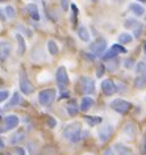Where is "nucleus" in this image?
I'll list each match as a JSON object with an SVG mask.
<instances>
[{"mask_svg":"<svg viewBox=\"0 0 146 155\" xmlns=\"http://www.w3.org/2000/svg\"><path fill=\"white\" fill-rule=\"evenodd\" d=\"M87 135L88 133L87 131H83L80 122H71L63 130V137L71 143H78L84 137H87Z\"/></svg>","mask_w":146,"mask_h":155,"instance_id":"1","label":"nucleus"},{"mask_svg":"<svg viewBox=\"0 0 146 155\" xmlns=\"http://www.w3.org/2000/svg\"><path fill=\"white\" fill-rule=\"evenodd\" d=\"M55 80H57V84H58V87H59L61 91L66 90V87L68 86L70 80H68V74H67V70H66L65 66H59V67L57 68Z\"/></svg>","mask_w":146,"mask_h":155,"instance_id":"2","label":"nucleus"},{"mask_svg":"<svg viewBox=\"0 0 146 155\" xmlns=\"http://www.w3.org/2000/svg\"><path fill=\"white\" fill-rule=\"evenodd\" d=\"M18 124H20V120L16 114H8L5 116L4 120H3L2 125H0V133H7V131L15 129Z\"/></svg>","mask_w":146,"mask_h":155,"instance_id":"3","label":"nucleus"},{"mask_svg":"<svg viewBox=\"0 0 146 155\" xmlns=\"http://www.w3.org/2000/svg\"><path fill=\"white\" fill-rule=\"evenodd\" d=\"M109 105L114 112H117V113H120V114H126L132 109V104L124 99H114L113 101H111Z\"/></svg>","mask_w":146,"mask_h":155,"instance_id":"4","label":"nucleus"},{"mask_svg":"<svg viewBox=\"0 0 146 155\" xmlns=\"http://www.w3.org/2000/svg\"><path fill=\"white\" fill-rule=\"evenodd\" d=\"M55 97H57V92H55V90H53V88H50V90H44L38 94V101L44 107L51 105L53 101L55 100Z\"/></svg>","mask_w":146,"mask_h":155,"instance_id":"5","label":"nucleus"},{"mask_svg":"<svg viewBox=\"0 0 146 155\" xmlns=\"http://www.w3.org/2000/svg\"><path fill=\"white\" fill-rule=\"evenodd\" d=\"M18 86H20V91L24 95H30L34 92V87L33 84L30 83V80L28 79L25 71H20V76H18Z\"/></svg>","mask_w":146,"mask_h":155,"instance_id":"6","label":"nucleus"},{"mask_svg":"<svg viewBox=\"0 0 146 155\" xmlns=\"http://www.w3.org/2000/svg\"><path fill=\"white\" fill-rule=\"evenodd\" d=\"M105 50H107V40L105 38L99 37V38H96L94 42H91V45H90V51L94 53L96 57H101L103 54L105 53Z\"/></svg>","mask_w":146,"mask_h":155,"instance_id":"7","label":"nucleus"},{"mask_svg":"<svg viewBox=\"0 0 146 155\" xmlns=\"http://www.w3.org/2000/svg\"><path fill=\"white\" fill-rule=\"evenodd\" d=\"M79 87H80V91L84 95H91L95 92V82H94V79H91L88 76L79 78Z\"/></svg>","mask_w":146,"mask_h":155,"instance_id":"8","label":"nucleus"},{"mask_svg":"<svg viewBox=\"0 0 146 155\" xmlns=\"http://www.w3.org/2000/svg\"><path fill=\"white\" fill-rule=\"evenodd\" d=\"M113 131H114L113 125H111V124H104V125L100 126V129L98 130L99 139H100L101 142H107V141H109V138L112 137Z\"/></svg>","mask_w":146,"mask_h":155,"instance_id":"9","label":"nucleus"},{"mask_svg":"<svg viewBox=\"0 0 146 155\" xmlns=\"http://www.w3.org/2000/svg\"><path fill=\"white\" fill-rule=\"evenodd\" d=\"M101 91L105 96H112L118 91L117 84L112 79H105L101 82Z\"/></svg>","mask_w":146,"mask_h":155,"instance_id":"10","label":"nucleus"},{"mask_svg":"<svg viewBox=\"0 0 146 155\" xmlns=\"http://www.w3.org/2000/svg\"><path fill=\"white\" fill-rule=\"evenodd\" d=\"M12 46L7 41H0V61H5L11 55Z\"/></svg>","mask_w":146,"mask_h":155,"instance_id":"11","label":"nucleus"},{"mask_svg":"<svg viewBox=\"0 0 146 155\" xmlns=\"http://www.w3.org/2000/svg\"><path fill=\"white\" fill-rule=\"evenodd\" d=\"M21 104H22V97H21V95L16 91V92H13L12 97L9 99V101H8V104H7V105L4 107V109H5V110H7V109H11L12 107H17V105H21Z\"/></svg>","mask_w":146,"mask_h":155,"instance_id":"12","label":"nucleus"},{"mask_svg":"<svg viewBox=\"0 0 146 155\" xmlns=\"http://www.w3.org/2000/svg\"><path fill=\"white\" fill-rule=\"evenodd\" d=\"M25 12L28 13L33 20H36V21L40 20V11H38L36 4H28L25 7Z\"/></svg>","mask_w":146,"mask_h":155,"instance_id":"13","label":"nucleus"},{"mask_svg":"<svg viewBox=\"0 0 146 155\" xmlns=\"http://www.w3.org/2000/svg\"><path fill=\"white\" fill-rule=\"evenodd\" d=\"M25 139V133L22 130H17L16 133H13L9 137V143L11 145H17V143L22 142Z\"/></svg>","mask_w":146,"mask_h":155,"instance_id":"14","label":"nucleus"},{"mask_svg":"<svg viewBox=\"0 0 146 155\" xmlns=\"http://www.w3.org/2000/svg\"><path fill=\"white\" fill-rule=\"evenodd\" d=\"M94 104H95V100L90 97V96H86V97H83L82 101H80V110L87 112L88 109H91V108L94 107Z\"/></svg>","mask_w":146,"mask_h":155,"instance_id":"15","label":"nucleus"},{"mask_svg":"<svg viewBox=\"0 0 146 155\" xmlns=\"http://www.w3.org/2000/svg\"><path fill=\"white\" fill-rule=\"evenodd\" d=\"M136 133H137V129H136V126H134V124H132V122L125 124V126H124V134L126 135V137L130 138V139H133L134 137H136Z\"/></svg>","mask_w":146,"mask_h":155,"instance_id":"16","label":"nucleus"},{"mask_svg":"<svg viewBox=\"0 0 146 155\" xmlns=\"http://www.w3.org/2000/svg\"><path fill=\"white\" fill-rule=\"evenodd\" d=\"M79 109H80V107H78V104H76L74 100L68 101V103H67V105H66V110H67L68 116H71V117H74V116L78 114Z\"/></svg>","mask_w":146,"mask_h":155,"instance_id":"17","label":"nucleus"},{"mask_svg":"<svg viewBox=\"0 0 146 155\" xmlns=\"http://www.w3.org/2000/svg\"><path fill=\"white\" fill-rule=\"evenodd\" d=\"M16 41H17V45H18V51H17V54H18V55H24L25 50H26V46H25V40H24V37L21 36V33H17L16 34Z\"/></svg>","mask_w":146,"mask_h":155,"instance_id":"18","label":"nucleus"},{"mask_svg":"<svg viewBox=\"0 0 146 155\" xmlns=\"http://www.w3.org/2000/svg\"><path fill=\"white\" fill-rule=\"evenodd\" d=\"M134 87L138 88V90H142V88L146 87V74H141V75L136 76L134 79Z\"/></svg>","mask_w":146,"mask_h":155,"instance_id":"19","label":"nucleus"},{"mask_svg":"<svg viewBox=\"0 0 146 155\" xmlns=\"http://www.w3.org/2000/svg\"><path fill=\"white\" fill-rule=\"evenodd\" d=\"M129 9L132 11L136 16H144V13H145V8L141 4H138V3H132V4L129 5Z\"/></svg>","mask_w":146,"mask_h":155,"instance_id":"20","label":"nucleus"},{"mask_svg":"<svg viewBox=\"0 0 146 155\" xmlns=\"http://www.w3.org/2000/svg\"><path fill=\"white\" fill-rule=\"evenodd\" d=\"M78 37L82 41H84V42L90 41V33H88V30H87L86 26L82 25V26H79V28H78Z\"/></svg>","mask_w":146,"mask_h":155,"instance_id":"21","label":"nucleus"},{"mask_svg":"<svg viewBox=\"0 0 146 155\" xmlns=\"http://www.w3.org/2000/svg\"><path fill=\"white\" fill-rule=\"evenodd\" d=\"M84 120H86V122L90 126H96V125H99V124L103 121V118L99 117V116H86Z\"/></svg>","mask_w":146,"mask_h":155,"instance_id":"22","label":"nucleus"},{"mask_svg":"<svg viewBox=\"0 0 146 155\" xmlns=\"http://www.w3.org/2000/svg\"><path fill=\"white\" fill-rule=\"evenodd\" d=\"M116 149H117L118 155H134L132 149H129V147H126L124 145H120V143L116 145Z\"/></svg>","mask_w":146,"mask_h":155,"instance_id":"23","label":"nucleus"},{"mask_svg":"<svg viewBox=\"0 0 146 155\" xmlns=\"http://www.w3.org/2000/svg\"><path fill=\"white\" fill-rule=\"evenodd\" d=\"M117 55H118V53H117L113 48H111L108 51H105V53L101 55V59H103V61H109V59H113V58H117Z\"/></svg>","mask_w":146,"mask_h":155,"instance_id":"24","label":"nucleus"},{"mask_svg":"<svg viewBox=\"0 0 146 155\" xmlns=\"http://www.w3.org/2000/svg\"><path fill=\"white\" fill-rule=\"evenodd\" d=\"M132 41H133V37H132V34H129V33H121L120 36H118V42L122 45L130 44Z\"/></svg>","mask_w":146,"mask_h":155,"instance_id":"25","label":"nucleus"},{"mask_svg":"<svg viewBox=\"0 0 146 155\" xmlns=\"http://www.w3.org/2000/svg\"><path fill=\"white\" fill-rule=\"evenodd\" d=\"M48 50H49L50 55H57V54H58V46H57L55 41H53V40L48 41Z\"/></svg>","mask_w":146,"mask_h":155,"instance_id":"26","label":"nucleus"},{"mask_svg":"<svg viewBox=\"0 0 146 155\" xmlns=\"http://www.w3.org/2000/svg\"><path fill=\"white\" fill-rule=\"evenodd\" d=\"M138 24H140V22H138V21L136 20V18H126L124 26H125L126 29H134Z\"/></svg>","mask_w":146,"mask_h":155,"instance_id":"27","label":"nucleus"},{"mask_svg":"<svg viewBox=\"0 0 146 155\" xmlns=\"http://www.w3.org/2000/svg\"><path fill=\"white\" fill-rule=\"evenodd\" d=\"M136 72L138 74V75L146 74V62H144V61L138 62V63L136 64Z\"/></svg>","mask_w":146,"mask_h":155,"instance_id":"28","label":"nucleus"},{"mask_svg":"<svg viewBox=\"0 0 146 155\" xmlns=\"http://www.w3.org/2000/svg\"><path fill=\"white\" fill-rule=\"evenodd\" d=\"M108 62H109V63L105 66L108 71H114V70L118 67V61L116 59V58H113V59H109Z\"/></svg>","mask_w":146,"mask_h":155,"instance_id":"29","label":"nucleus"},{"mask_svg":"<svg viewBox=\"0 0 146 155\" xmlns=\"http://www.w3.org/2000/svg\"><path fill=\"white\" fill-rule=\"evenodd\" d=\"M4 12H5L7 18H13L15 16H16V11H15V8L12 5H7L5 9H4Z\"/></svg>","mask_w":146,"mask_h":155,"instance_id":"30","label":"nucleus"},{"mask_svg":"<svg viewBox=\"0 0 146 155\" xmlns=\"http://www.w3.org/2000/svg\"><path fill=\"white\" fill-rule=\"evenodd\" d=\"M142 30H144V25H142L141 22H140V24H138V25L136 26V28L133 29L134 38H140V37H141V34H142Z\"/></svg>","mask_w":146,"mask_h":155,"instance_id":"31","label":"nucleus"},{"mask_svg":"<svg viewBox=\"0 0 146 155\" xmlns=\"http://www.w3.org/2000/svg\"><path fill=\"white\" fill-rule=\"evenodd\" d=\"M140 153H141V155H146V133L144 134V137H142L141 146H140Z\"/></svg>","mask_w":146,"mask_h":155,"instance_id":"32","label":"nucleus"},{"mask_svg":"<svg viewBox=\"0 0 146 155\" xmlns=\"http://www.w3.org/2000/svg\"><path fill=\"white\" fill-rule=\"evenodd\" d=\"M133 66H136L133 58H126V59L124 61V67H125V68L130 70V68H133Z\"/></svg>","mask_w":146,"mask_h":155,"instance_id":"33","label":"nucleus"},{"mask_svg":"<svg viewBox=\"0 0 146 155\" xmlns=\"http://www.w3.org/2000/svg\"><path fill=\"white\" fill-rule=\"evenodd\" d=\"M112 48L116 50L118 54H125L126 53V49L122 46V44H114V45H112Z\"/></svg>","mask_w":146,"mask_h":155,"instance_id":"34","label":"nucleus"},{"mask_svg":"<svg viewBox=\"0 0 146 155\" xmlns=\"http://www.w3.org/2000/svg\"><path fill=\"white\" fill-rule=\"evenodd\" d=\"M105 70H107V67H105L104 64H99V66H98V71H96V76H98V78H101Z\"/></svg>","mask_w":146,"mask_h":155,"instance_id":"35","label":"nucleus"},{"mask_svg":"<svg viewBox=\"0 0 146 155\" xmlns=\"http://www.w3.org/2000/svg\"><path fill=\"white\" fill-rule=\"evenodd\" d=\"M46 124H48V126L50 127V129H54V127L57 126V121L53 117H49L48 120H46Z\"/></svg>","mask_w":146,"mask_h":155,"instance_id":"36","label":"nucleus"},{"mask_svg":"<svg viewBox=\"0 0 146 155\" xmlns=\"http://www.w3.org/2000/svg\"><path fill=\"white\" fill-rule=\"evenodd\" d=\"M16 28H17L18 30H22V32H24V33H25V36H28L29 38H30V37H32V30H29V29H26V28H24V26H22V25H17V26H16Z\"/></svg>","mask_w":146,"mask_h":155,"instance_id":"37","label":"nucleus"},{"mask_svg":"<svg viewBox=\"0 0 146 155\" xmlns=\"http://www.w3.org/2000/svg\"><path fill=\"white\" fill-rule=\"evenodd\" d=\"M8 96H9V92L8 91H0V103L5 101V100L8 99Z\"/></svg>","mask_w":146,"mask_h":155,"instance_id":"38","label":"nucleus"},{"mask_svg":"<svg viewBox=\"0 0 146 155\" xmlns=\"http://www.w3.org/2000/svg\"><path fill=\"white\" fill-rule=\"evenodd\" d=\"M68 5H70V0H61V7L65 12L68 9Z\"/></svg>","mask_w":146,"mask_h":155,"instance_id":"39","label":"nucleus"},{"mask_svg":"<svg viewBox=\"0 0 146 155\" xmlns=\"http://www.w3.org/2000/svg\"><path fill=\"white\" fill-rule=\"evenodd\" d=\"M71 7V9H72V20H74V22H75V18H76V16H78V7H76L75 4H71L70 5Z\"/></svg>","mask_w":146,"mask_h":155,"instance_id":"40","label":"nucleus"},{"mask_svg":"<svg viewBox=\"0 0 146 155\" xmlns=\"http://www.w3.org/2000/svg\"><path fill=\"white\" fill-rule=\"evenodd\" d=\"M103 155H114V150L113 149H107L104 153H103Z\"/></svg>","mask_w":146,"mask_h":155,"instance_id":"41","label":"nucleus"},{"mask_svg":"<svg viewBox=\"0 0 146 155\" xmlns=\"http://www.w3.org/2000/svg\"><path fill=\"white\" fill-rule=\"evenodd\" d=\"M16 154L17 155H25V151L22 147H16Z\"/></svg>","mask_w":146,"mask_h":155,"instance_id":"42","label":"nucleus"},{"mask_svg":"<svg viewBox=\"0 0 146 155\" xmlns=\"http://www.w3.org/2000/svg\"><path fill=\"white\" fill-rule=\"evenodd\" d=\"M5 13H3V11L2 9H0V20H2V21H4L5 20Z\"/></svg>","mask_w":146,"mask_h":155,"instance_id":"43","label":"nucleus"},{"mask_svg":"<svg viewBox=\"0 0 146 155\" xmlns=\"http://www.w3.org/2000/svg\"><path fill=\"white\" fill-rule=\"evenodd\" d=\"M68 96H70V94H67V92H63V94L59 96V99H67Z\"/></svg>","mask_w":146,"mask_h":155,"instance_id":"44","label":"nucleus"},{"mask_svg":"<svg viewBox=\"0 0 146 155\" xmlns=\"http://www.w3.org/2000/svg\"><path fill=\"white\" fill-rule=\"evenodd\" d=\"M113 3H117V4H121V3H124L125 0H112Z\"/></svg>","mask_w":146,"mask_h":155,"instance_id":"45","label":"nucleus"},{"mask_svg":"<svg viewBox=\"0 0 146 155\" xmlns=\"http://www.w3.org/2000/svg\"><path fill=\"white\" fill-rule=\"evenodd\" d=\"M0 149H4V142H3V139H0Z\"/></svg>","mask_w":146,"mask_h":155,"instance_id":"46","label":"nucleus"},{"mask_svg":"<svg viewBox=\"0 0 146 155\" xmlns=\"http://www.w3.org/2000/svg\"><path fill=\"white\" fill-rule=\"evenodd\" d=\"M144 53H145V55H146V41L144 42Z\"/></svg>","mask_w":146,"mask_h":155,"instance_id":"47","label":"nucleus"},{"mask_svg":"<svg viewBox=\"0 0 146 155\" xmlns=\"http://www.w3.org/2000/svg\"><path fill=\"white\" fill-rule=\"evenodd\" d=\"M138 3H146V0H137Z\"/></svg>","mask_w":146,"mask_h":155,"instance_id":"48","label":"nucleus"},{"mask_svg":"<svg viewBox=\"0 0 146 155\" xmlns=\"http://www.w3.org/2000/svg\"><path fill=\"white\" fill-rule=\"evenodd\" d=\"M0 155H11V154H9V153H2Z\"/></svg>","mask_w":146,"mask_h":155,"instance_id":"49","label":"nucleus"},{"mask_svg":"<svg viewBox=\"0 0 146 155\" xmlns=\"http://www.w3.org/2000/svg\"><path fill=\"white\" fill-rule=\"evenodd\" d=\"M4 2H8V0H0V3H4Z\"/></svg>","mask_w":146,"mask_h":155,"instance_id":"50","label":"nucleus"},{"mask_svg":"<svg viewBox=\"0 0 146 155\" xmlns=\"http://www.w3.org/2000/svg\"><path fill=\"white\" fill-rule=\"evenodd\" d=\"M94 2H95V0H94Z\"/></svg>","mask_w":146,"mask_h":155,"instance_id":"51","label":"nucleus"}]
</instances>
